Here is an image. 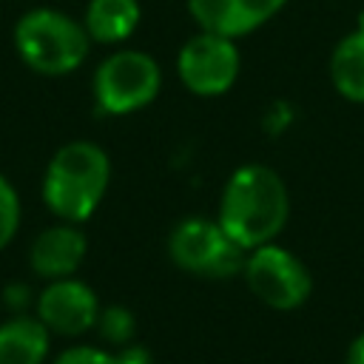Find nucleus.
<instances>
[{
	"label": "nucleus",
	"instance_id": "nucleus-2",
	"mask_svg": "<svg viewBox=\"0 0 364 364\" xmlns=\"http://www.w3.org/2000/svg\"><path fill=\"white\" fill-rule=\"evenodd\" d=\"M111 182L108 154L88 139L57 148L43 176V202L60 222L80 225L100 208Z\"/></svg>",
	"mask_w": 364,
	"mask_h": 364
},
{
	"label": "nucleus",
	"instance_id": "nucleus-8",
	"mask_svg": "<svg viewBox=\"0 0 364 364\" xmlns=\"http://www.w3.org/2000/svg\"><path fill=\"white\" fill-rule=\"evenodd\" d=\"M37 318L48 327V333L82 336L91 327H97V318H100L97 293L74 276L54 279L37 296Z\"/></svg>",
	"mask_w": 364,
	"mask_h": 364
},
{
	"label": "nucleus",
	"instance_id": "nucleus-3",
	"mask_svg": "<svg viewBox=\"0 0 364 364\" xmlns=\"http://www.w3.org/2000/svg\"><path fill=\"white\" fill-rule=\"evenodd\" d=\"M14 48L31 71L63 77L85 63L91 37L85 26L65 11L31 9L14 26Z\"/></svg>",
	"mask_w": 364,
	"mask_h": 364
},
{
	"label": "nucleus",
	"instance_id": "nucleus-13",
	"mask_svg": "<svg viewBox=\"0 0 364 364\" xmlns=\"http://www.w3.org/2000/svg\"><path fill=\"white\" fill-rule=\"evenodd\" d=\"M330 80L344 100L364 102V17L358 28L336 43L330 54Z\"/></svg>",
	"mask_w": 364,
	"mask_h": 364
},
{
	"label": "nucleus",
	"instance_id": "nucleus-17",
	"mask_svg": "<svg viewBox=\"0 0 364 364\" xmlns=\"http://www.w3.org/2000/svg\"><path fill=\"white\" fill-rule=\"evenodd\" d=\"M119 361L122 364H156V361H151V355L142 347H125L119 353Z\"/></svg>",
	"mask_w": 364,
	"mask_h": 364
},
{
	"label": "nucleus",
	"instance_id": "nucleus-7",
	"mask_svg": "<svg viewBox=\"0 0 364 364\" xmlns=\"http://www.w3.org/2000/svg\"><path fill=\"white\" fill-rule=\"evenodd\" d=\"M242 68V54L233 37L216 31L193 34L176 57V74L182 85L196 97H222L233 88Z\"/></svg>",
	"mask_w": 364,
	"mask_h": 364
},
{
	"label": "nucleus",
	"instance_id": "nucleus-4",
	"mask_svg": "<svg viewBox=\"0 0 364 364\" xmlns=\"http://www.w3.org/2000/svg\"><path fill=\"white\" fill-rule=\"evenodd\" d=\"M162 68L159 63L139 48H119L108 54L94 71V105L100 114L125 117L159 97Z\"/></svg>",
	"mask_w": 364,
	"mask_h": 364
},
{
	"label": "nucleus",
	"instance_id": "nucleus-18",
	"mask_svg": "<svg viewBox=\"0 0 364 364\" xmlns=\"http://www.w3.org/2000/svg\"><path fill=\"white\" fill-rule=\"evenodd\" d=\"M344 364H364V333L353 338V344L347 347V358Z\"/></svg>",
	"mask_w": 364,
	"mask_h": 364
},
{
	"label": "nucleus",
	"instance_id": "nucleus-16",
	"mask_svg": "<svg viewBox=\"0 0 364 364\" xmlns=\"http://www.w3.org/2000/svg\"><path fill=\"white\" fill-rule=\"evenodd\" d=\"M54 364H122L119 355H111L100 347H71L57 355Z\"/></svg>",
	"mask_w": 364,
	"mask_h": 364
},
{
	"label": "nucleus",
	"instance_id": "nucleus-6",
	"mask_svg": "<svg viewBox=\"0 0 364 364\" xmlns=\"http://www.w3.org/2000/svg\"><path fill=\"white\" fill-rule=\"evenodd\" d=\"M242 273L250 293L273 310H296L313 293V276L304 262L276 242L250 250Z\"/></svg>",
	"mask_w": 364,
	"mask_h": 364
},
{
	"label": "nucleus",
	"instance_id": "nucleus-10",
	"mask_svg": "<svg viewBox=\"0 0 364 364\" xmlns=\"http://www.w3.org/2000/svg\"><path fill=\"white\" fill-rule=\"evenodd\" d=\"M85 250H88V242H85V233L80 230V225L60 222V225L46 228L31 242L28 262L37 276L54 282V279L74 276L85 259Z\"/></svg>",
	"mask_w": 364,
	"mask_h": 364
},
{
	"label": "nucleus",
	"instance_id": "nucleus-19",
	"mask_svg": "<svg viewBox=\"0 0 364 364\" xmlns=\"http://www.w3.org/2000/svg\"><path fill=\"white\" fill-rule=\"evenodd\" d=\"M28 293H26V287L23 284H11V287H6V301L11 304V310H20L28 299H26Z\"/></svg>",
	"mask_w": 364,
	"mask_h": 364
},
{
	"label": "nucleus",
	"instance_id": "nucleus-15",
	"mask_svg": "<svg viewBox=\"0 0 364 364\" xmlns=\"http://www.w3.org/2000/svg\"><path fill=\"white\" fill-rule=\"evenodd\" d=\"M20 228V196L14 185L0 173V250L14 239Z\"/></svg>",
	"mask_w": 364,
	"mask_h": 364
},
{
	"label": "nucleus",
	"instance_id": "nucleus-5",
	"mask_svg": "<svg viewBox=\"0 0 364 364\" xmlns=\"http://www.w3.org/2000/svg\"><path fill=\"white\" fill-rule=\"evenodd\" d=\"M168 256L179 270L208 279H225L245 270L247 250L239 247L216 219L188 216L168 236Z\"/></svg>",
	"mask_w": 364,
	"mask_h": 364
},
{
	"label": "nucleus",
	"instance_id": "nucleus-9",
	"mask_svg": "<svg viewBox=\"0 0 364 364\" xmlns=\"http://www.w3.org/2000/svg\"><path fill=\"white\" fill-rule=\"evenodd\" d=\"M199 31H216L225 37H245L270 23L287 0H185Z\"/></svg>",
	"mask_w": 364,
	"mask_h": 364
},
{
	"label": "nucleus",
	"instance_id": "nucleus-14",
	"mask_svg": "<svg viewBox=\"0 0 364 364\" xmlns=\"http://www.w3.org/2000/svg\"><path fill=\"white\" fill-rule=\"evenodd\" d=\"M97 330L100 336L108 341V344H128L134 338V330H136V318L128 307L122 304H111L105 310H100V318H97Z\"/></svg>",
	"mask_w": 364,
	"mask_h": 364
},
{
	"label": "nucleus",
	"instance_id": "nucleus-11",
	"mask_svg": "<svg viewBox=\"0 0 364 364\" xmlns=\"http://www.w3.org/2000/svg\"><path fill=\"white\" fill-rule=\"evenodd\" d=\"M51 333L37 316H11L0 324V364H43Z\"/></svg>",
	"mask_w": 364,
	"mask_h": 364
},
{
	"label": "nucleus",
	"instance_id": "nucleus-12",
	"mask_svg": "<svg viewBox=\"0 0 364 364\" xmlns=\"http://www.w3.org/2000/svg\"><path fill=\"white\" fill-rule=\"evenodd\" d=\"M139 17V0H88L82 26L94 43L117 46L136 31Z\"/></svg>",
	"mask_w": 364,
	"mask_h": 364
},
{
	"label": "nucleus",
	"instance_id": "nucleus-1",
	"mask_svg": "<svg viewBox=\"0 0 364 364\" xmlns=\"http://www.w3.org/2000/svg\"><path fill=\"white\" fill-rule=\"evenodd\" d=\"M290 196L284 179L262 165L250 162L230 173L219 199L216 222L222 230L247 253L270 245L287 225Z\"/></svg>",
	"mask_w": 364,
	"mask_h": 364
}]
</instances>
